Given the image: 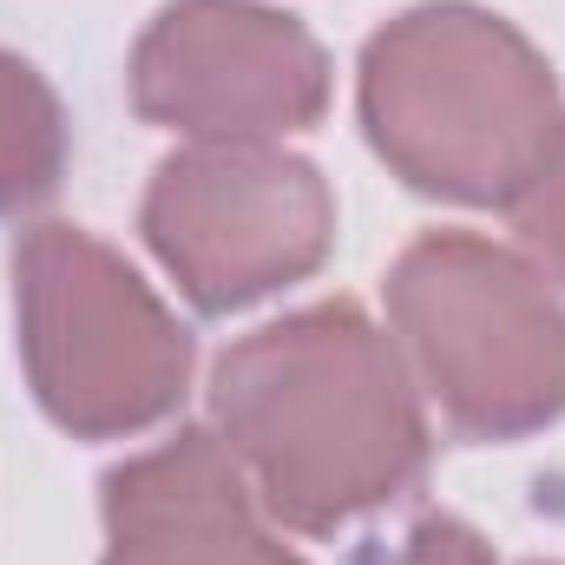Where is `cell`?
Masks as SVG:
<instances>
[{
  "instance_id": "cell-11",
  "label": "cell",
  "mask_w": 565,
  "mask_h": 565,
  "mask_svg": "<svg viewBox=\"0 0 565 565\" xmlns=\"http://www.w3.org/2000/svg\"><path fill=\"white\" fill-rule=\"evenodd\" d=\"M533 565H559V559H533Z\"/></svg>"
},
{
  "instance_id": "cell-5",
  "label": "cell",
  "mask_w": 565,
  "mask_h": 565,
  "mask_svg": "<svg viewBox=\"0 0 565 565\" xmlns=\"http://www.w3.org/2000/svg\"><path fill=\"white\" fill-rule=\"evenodd\" d=\"M145 250L198 316H237L335 250V184L277 139H191L151 164Z\"/></svg>"
},
{
  "instance_id": "cell-10",
  "label": "cell",
  "mask_w": 565,
  "mask_h": 565,
  "mask_svg": "<svg viewBox=\"0 0 565 565\" xmlns=\"http://www.w3.org/2000/svg\"><path fill=\"white\" fill-rule=\"evenodd\" d=\"M388 565H493V540L460 513H422Z\"/></svg>"
},
{
  "instance_id": "cell-9",
  "label": "cell",
  "mask_w": 565,
  "mask_h": 565,
  "mask_svg": "<svg viewBox=\"0 0 565 565\" xmlns=\"http://www.w3.org/2000/svg\"><path fill=\"white\" fill-rule=\"evenodd\" d=\"M507 217H513V237L526 244V257L553 282H565V119H559V132L546 139L540 164L526 171L520 198L507 204Z\"/></svg>"
},
{
  "instance_id": "cell-2",
  "label": "cell",
  "mask_w": 565,
  "mask_h": 565,
  "mask_svg": "<svg viewBox=\"0 0 565 565\" xmlns=\"http://www.w3.org/2000/svg\"><path fill=\"white\" fill-rule=\"evenodd\" d=\"M369 151L434 204L507 211L565 119L553 60L480 0H422L382 20L355 60Z\"/></svg>"
},
{
  "instance_id": "cell-8",
  "label": "cell",
  "mask_w": 565,
  "mask_h": 565,
  "mask_svg": "<svg viewBox=\"0 0 565 565\" xmlns=\"http://www.w3.org/2000/svg\"><path fill=\"white\" fill-rule=\"evenodd\" d=\"M73 158V119L53 93V79L0 46V217L40 211Z\"/></svg>"
},
{
  "instance_id": "cell-6",
  "label": "cell",
  "mask_w": 565,
  "mask_h": 565,
  "mask_svg": "<svg viewBox=\"0 0 565 565\" xmlns=\"http://www.w3.org/2000/svg\"><path fill=\"white\" fill-rule=\"evenodd\" d=\"M329 93V46L264 0H164L126 60L132 113L184 139H289L322 126Z\"/></svg>"
},
{
  "instance_id": "cell-1",
  "label": "cell",
  "mask_w": 565,
  "mask_h": 565,
  "mask_svg": "<svg viewBox=\"0 0 565 565\" xmlns=\"http://www.w3.org/2000/svg\"><path fill=\"white\" fill-rule=\"evenodd\" d=\"M211 422L264 513L309 540L408 500L434 460L408 355L355 296L237 335L211 369Z\"/></svg>"
},
{
  "instance_id": "cell-4",
  "label": "cell",
  "mask_w": 565,
  "mask_h": 565,
  "mask_svg": "<svg viewBox=\"0 0 565 565\" xmlns=\"http://www.w3.org/2000/svg\"><path fill=\"white\" fill-rule=\"evenodd\" d=\"M13 329L40 415L73 440H132L191 395V329L106 237L66 217L13 237Z\"/></svg>"
},
{
  "instance_id": "cell-7",
  "label": "cell",
  "mask_w": 565,
  "mask_h": 565,
  "mask_svg": "<svg viewBox=\"0 0 565 565\" xmlns=\"http://www.w3.org/2000/svg\"><path fill=\"white\" fill-rule=\"evenodd\" d=\"M99 565H302L264 526L217 427L198 422L99 473Z\"/></svg>"
},
{
  "instance_id": "cell-3",
  "label": "cell",
  "mask_w": 565,
  "mask_h": 565,
  "mask_svg": "<svg viewBox=\"0 0 565 565\" xmlns=\"http://www.w3.org/2000/svg\"><path fill=\"white\" fill-rule=\"evenodd\" d=\"M388 329L447 434L513 447L565 422V302L480 231H422L382 277Z\"/></svg>"
}]
</instances>
